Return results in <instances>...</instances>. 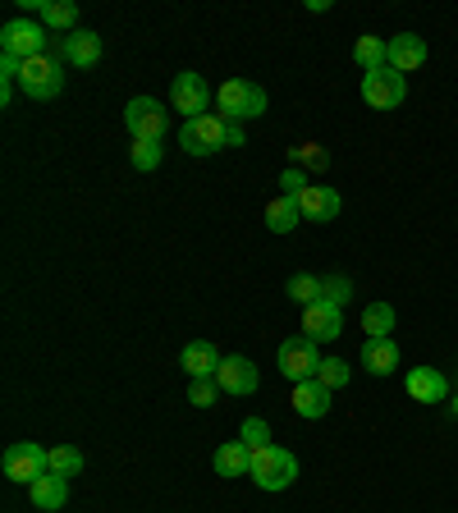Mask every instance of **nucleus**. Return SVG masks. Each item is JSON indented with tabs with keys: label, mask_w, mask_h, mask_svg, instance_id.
<instances>
[{
	"label": "nucleus",
	"mask_w": 458,
	"mask_h": 513,
	"mask_svg": "<svg viewBox=\"0 0 458 513\" xmlns=\"http://www.w3.org/2000/svg\"><path fill=\"white\" fill-rule=\"evenodd\" d=\"M19 88L28 92L33 101H55L60 92H65V60H60L55 46L46 55H37V60H23Z\"/></svg>",
	"instance_id": "obj_1"
},
{
	"label": "nucleus",
	"mask_w": 458,
	"mask_h": 513,
	"mask_svg": "<svg viewBox=\"0 0 458 513\" xmlns=\"http://www.w3.org/2000/svg\"><path fill=\"white\" fill-rule=\"evenodd\" d=\"M252 481H257L262 491H289L298 481V459L284 445L252 449Z\"/></svg>",
	"instance_id": "obj_2"
},
{
	"label": "nucleus",
	"mask_w": 458,
	"mask_h": 513,
	"mask_svg": "<svg viewBox=\"0 0 458 513\" xmlns=\"http://www.w3.org/2000/svg\"><path fill=\"white\" fill-rule=\"evenodd\" d=\"M216 115H225V120H257V115H266V92L257 83H248V78H229L216 92Z\"/></svg>",
	"instance_id": "obj_3"
},
{
	"label": "nucleus",
	"mask_w": 458,
	"mask_h": 513,
	"mask_svg": "<svg viewBox=\"0 0 458 513\" xmlns=\"http://www.w3.org/2000/svg\"><path fill=\"white\" fill-rule=\"evenodd\" d=\"M124 124H129L133 142H165V133H170V110L156 97H133L129 106H124Z\"/></svg>",
	"instance_id": "obj_4"
},
{
	"label": "nucleus",
	"mask_w": 458,
	"mask_h": 513,
	"mask_svg": "<svg viewBox=\"0 0 458 513\" xmlns=\"http://www.w3.org/2000/svg\"><path fill=\"white\" fill-rule=\"evenodd\" d=\"M179 147L188 156H211L220 147H229V120L225 115H202V120H184L179 129Z\"/></svg>",
	"instance_id": "obj_5"
},
{
	"label": "nucleus",
	"mask_w": 458,
	"mask_h": 513,
	"mask_svg": "<svg viewBox=\"0 0 458 513\" xmlns=\"http://www.w3.org/2000/svg\"><path fill=\"white\" fill-rule=\"evenodd\" d=\"M51 51V37H46L42 23L33 19H14L0 28V55H14V60H37V55Z\"/></svg>",
	"instance_id": "obj_6"
},
{
	"label": "nucleus",
	"mask_w": 458,
	"mask_h": 513,
	"mask_svg": "<svg viewBox=\"0 0 458 513\" xmlns=\"http://www.w3.org/2000/svg\"><path fill=\"white\" fill-rule=\"evenodd\" d=\"M0 468H5V477H10V481H23V486H33L37 477H46V472H51V449L33 445V440H19V445L5 449Z\"/></svg>",
	"instance_id": "obj_7"
},
{
	"label": "nucleus",
	"mask_w": 458,
	"mask_h": 513,
	"mask_svg": "<svg viewBox=\"0 0 458 513\" xmlns=\"http://www.w3.org/2000/svg\"><path fill=\"white\" fill-rule=\"evenodd\" d=\"M408 97V83L399 69H376V74H362V101H367L371 110H394V106H404Z\"/></svg>",
	"instance_id": "obj_8"
},
{
	"label": "nucleus",
	"mask_w": 458,
	"mask_h": 513,
	"mask_svg": "<svg viewBox=\"0 0 458 513\" xmlns=\"http://www.w3.org/2000/svg\"><path fill=\"white\" fill-rule=\"evenodd\" d=\"M317 367H321V353H317V344L307 335H294V339H284L280 344V376L284 381H312L317 376Z\"/></svg>",
	"instance_id": "obj_9"
},
{
	"label": "nucleus",
	"mask_w": 458,
	"mask_h": 513,
	"mask_svg": "<svg viewBox=\"0 0 458 513\" xmlns=\"http://www.w3.org/2000/svg\"><path fill=\"white\" fill-rule=\"evenodd\" d=\"M170 101H175V110L184 115V120H202V115H211V88L202 74H175V83H170Z\"/></svg>",
	"instance_id": "obj_10"
},
{
	"label": "nucleus",
	"mask_w": 458,
	"mask_h": 513,
	"mask_svg": "<svg viewBox=\"0 0 458 513\" xmlns=\"http://www.w3.org/2000/svg\"><path fill=\"white\" fill-rule=\"evenodd\" d=\"M303 335L312 339V344H330V339H339L344 335V312H339L335 303H312V307H303Z\"/></svg>",
	"instance_id": "obj_11"
},
{
	"label": "nucleus",
	"mask_w": 458,
	"mask_h": 513,
	"mask_svg": "<svg viewBox=\"0 0 458 513\" xmlns=\"http://www.w3.org/2000/svg\"><path fill=\"white\" fill-rule=\"evenodd\" d=\"M216 385L225 394H252L257 390V385H262V376H257V367H252V358H239V353H234V358H225L220 362V372H216Z\"/></svg>",
	"instance_id": "obj_12"
},
{
	"label": "nucleus",
	"mask_w": 458,
	"mask_h": 513,
	"mask_svg": "<svg viewBox=\"0 0 458 513\" xmlns=\"http://www.w3.org/2000/svg\"><path fill=\"white\" fill-rule=\"evenodd\" d=\"M339 193L330 184H307L303 193H298V211H303V220H317V225H326V220L339 216Z\"/></svg>",
	"instance_id": "obj_13"
},
{
	"label": "nucleus",
	"mask_w": 458,
	"mask_h": 513,
	"mask_svg": "<svg viewBox=\"0 0 458 513\" xmlns=\"http://www.w3.org/2000/svg\"><path fill=\"white\" fill-rule=\"evenodd\" d=\"M55 51H60V60H65V65L92 69L101 60V33H83V28H78V33L60 37V46H55Z\"/></svg>",
	"instance_id": "obj_14"
},
{
	"label": "nucleus",
	"mask_w": 458,
	"mask_h": 513,
	"mask_svg": "<svg viewBox=\"0 0 458 513\" xmlns=\"http://www.w3.org/2000/svg\"><path fill=\"white\" fill-rule=\"evenodd\" d=\"M330 394H335V390H326L317 376H312V381H298L294 385V413L307 417V422H317V417L330 413Z\"/></svg>",
	"instance_id": "obj_15"
},
{
	"label": "nucleus",
	"mask_w": 458,
	"mask_h": 513,
	"mask_svg": "<svg viewBox=\"0 0 458 513\" xmlns=\"http://www.w3.org/2000/svg\"><path fill=\"white\" fill-rule=\"evenodd\" d=\"M28 500H33L42 513H60L69 504V477H55V472L37 477L33 486H28Z\"/></svg>",
	"instance_id": "obj_16"
},
{
	"label": "nucleus",
	"mask_w": 458,
	"mask_h": 513,
	"mask_svg": "<svg viewBox=\"0 0 458 513\" xmlns=\"http://www.w3.org/2000/svg\"><path fill=\"white\" fill-rule=\"evenodd\" d=\"M220 362H225V358L211 349L207 339H193V344H184V353H179V367H184L193 381H202V376H216Z\"/></svg>",
	"instance_id": "obj_17"
},
{
	"label": "nucleus",
	"mask_w": 458,
	"mask_h": 513,
	"mask_svg": "<svg viewBox=\"0 0 458 513\" xmlns=\"http://www.w3.org/2000/svg\"><path fill=\"white\" fill-rule=\"evenodd\" d=\"M449 394V381L436 372V367H417V372H408V399H417V404H440Z\"/></svg>",
	"instance_id": "obj_18"
},
{
	"label": "nucleus",
	"mask_w": 458,
	"mask_h": 513,
	"mask_svg": "<svg viewBox=\"0 0 458 513\" xmlns=\"http://www.w3.org/2000/svg\"><path fill=\"white\" fill-rule=\"evenodd\" d=\"M426 65V42L417 33H399L390 42V69H399V74H413V69Z\"/></svg>",
	"instance_id": "obj_19"
},
{
	"label": "nucleus",
	"mask_w": 458,
	"mask_h": 513,
	"mask_svg": "<svg viewBox=\"0 0 458 513\" xmlns=\"http://www.w3.org/2000/svg\"><path fill=\"white\" fill-rule=\"evenodd\" d=\"M216 477H252V449L243 440H229L216 449Z\"/></svg>",
	"instance_id": "obj_20"
},
{
	"label": "nucleus",
	"mask_w": 458,
	"mask_h": 513,
	"mask_svg": "<svg viewBox=\"0 0 458 513\" xmlns=\"http://www.w3.org/2000/svg\"><path fill=\"white\" fill-rule=\"evenodd\" d=\"M362 367H367L371 376H390L394 367H399V344H394V339H367V344H362Z\"/></svg>",
	"instance_id": "obj_21"
},
{
	"label": "nucleus",
	"mask_w": 458,
	"mask_h": 513,
	"mask_svg": "<svg viewBox=\"0 0 458 513\" xmlns=\"http://www.w3.org/2000/svg\"><path fill=\"white\" fill-rule=\"evenodd\" d=\"M303 225V211H298V197H275L271 207H266V230L271 234H289Z\"/></svg>",
	"instance_id": "obj_22"
},
{
	"label": "nucleus",
	"mask_w": 458,
	"mask_h": 513,
	"mask_svg": "<svg viewBox=\"0 0 458 513\" xmlns=\"http://www.w3.org/2000/svg\"><path fill=\"white\" fill-rule=\"evenodd\" d=\"M353 60L362 65V74H376V69L390 65V42H381V37H358V42H353Z\"/></svg>",
	"instance_id": "obj_23"
},
{
	"label": "nucleus",
	"mask_w": 458,
	"mask_h": 513,
	"mask_svg": "<svg viewBox=\"0 0 458 513\" xmlns=\"http://www.w3.org/2000/svg\"><path fill=\"white\" fill-rule=\"evenodd\" d=\"M362 330H367V339H390L394 335V307L390 303H367L362 307Z\"/></svg>",
	"instance_id": "obj_24"
},
{
	"label": "nucleus",
	"mask_w": 458,
	"mask_h": 513,
	"mask_svg": "<svg viewBox=\"0 0 458 513\" xmlns=\"http://www.w3.org/2000/svg\"><path fill=\"white\" fill-rule=\"evenodd\" d=\"M78 5L74 0H46L42 5V28H60V33H78Z\"/></svg>",
	"instance_id": "obj_25"
},
{
	"label": "nucleus",
	"mask_w": 458,
	"mask_h": 513,
	"mask_svg": "<svg viewBox=\"0 0 458 513\" xmlns=\"http://www.w3.org/2000/svg\"><path fill=\"white\" fill-rule=\"evenodd\" d=\"M284 294L294 298V303L312 307V303H321V280H317V275H294V280L284 284Z\"/></svg>",
	"instance_id": "obj_26"
},
{
	"label": "nucleus",
	"mask_w": 458,
	"mask_h": 513,
	"mask_svg": "<svg viewBox=\"0 0 458 513\" xmlns=\"http://www.w3.org/2000/svg\"><path fill=\"white\" fill-rule=\"evenodd\" d=\"M51 472L55 477H78L83 472V449H74V445L51 449Z\"/></svg>",
	"instance_id": "obj_27"
},
{
	"label": "nucleus",
	"mask_w": 458,
	"mask_h": 513,
	"mask_svg": "<svg viewBox=\"0 0 458 513\" xmlns=\"http://www.w3.org/2000/svg\"><path fill=\"white\" fill-rule=\"evenodd\" d=\"M317 381L326 385V390H344V385H349V362L344 358H321Z\"/></svg>",
	"instance_id": "obj_28"
},
{
	"label": "nucleus",
	"mask_w": 458,
	"mask_h": 513,
	"mask_svg": "<svg viewBox=\"0 0 458 513\" xmlns=\"http://www.w3.org/2000/svg\"><path fill=\"white\" fill-rule=\"evenodd\" d=\"M289 161L294 165H307V170H326L330 165V152L317 147V142H303V147H289Z\"/></svg>",
	"instance_id": "obj_29"
},
{
	"label": "nucleus",
	"mask_w": 458,
	"mask_h": 513,
	"mask_svg": "<svg viewBox=\"0 0 458 513\" xmlns=\"http://www.w3.org/2000/svg\"><path fill=\"white\" fill-rule=\"evenodd\" d=\"M161 156H165L161 142H133L129 161H133V170H142V175H147V170H156V165H161Z\"/></svg>",
	"instance_id": "obj_30"
},
{
	"label": "nucleus",
	"mask_w": 458,
	"mask_h": 513,
	"mask_svg": "<svg viewBox=\"0 0 458 513\" xmlns=\"http://www.w3.org/2000/svg\"><path fill=\"white\" fill-rule=\"evenodd\" d=\"M220 399V385H216V376H202V381H193L188 385V404L193 408H211Z\"/></svg>",
	"instance_id": "obj_31"
},
{
	"label": "nucleus",
	"mask_w": 458,
	"mask_h": 513,
	"mask_svg": "<svg viewBox=\"0 0 458 513\" xmlns=\"http://www.w3.org/2000/svg\"><path fill=\"white\" fill-rule=\"evenodd\" d=\"M321 298H326V303H335V307H344L353 298V284L344 280V275H326V280H321Z\"/></svg>",
	"instance_id": "obj_32"
},
{
	"label": "nucleus",
	"mask_w": 458,
	"mask_h": 513,
	"mask_svg": "<svg viewBox=\"0 0 458 513\" xmlns=\"http://www.w3.org/2000/svg\"><path fill=\"white\" fill-rule=\"evenodd\" d=\"M243 445H248V449H266V445H271V426H266L262 417H248V422H243Z\"/></svg>",
	"instance_id": "obj_33"
},
{
	"label": "nucleus",
	"mask_w": 458,
	"mask_h": 513,
	"mask_svg": "<svg viewBox=\"0 0 458 513\" xmlns=\"http://www.w3.org/2000/svg\"><path fill=\"white\" fill-rule=\"evenodd\" d=\"M280 184H284V197H298V193H303V188H307V175H303V170H298V165H289V170H284V175H280Z\"/></svg>",
	"instance_id": "obj_34"
},
{
	"label": "nucleus",
	"mask_w": 458,
	"mask_h": 513,
	"mask_svg": "<svg viewBox=\"0 0 458 513\" xmlns=\"http://www.w3.org/2000/svg\"><path fill=\"white\" fill-rule=\"evenodd\" d=\"M454 417H458V394H454Z\"/></svg>",
	"instance_id": "obj_35"
}]
</instances>
